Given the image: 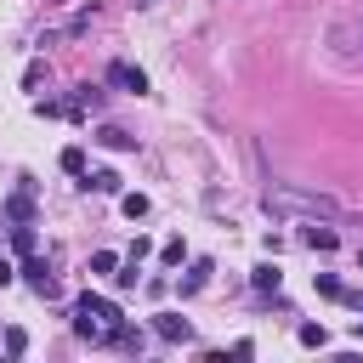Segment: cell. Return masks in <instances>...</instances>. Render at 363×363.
<instances>
[{
	"label": "cell",
	"instance_id": "22",
	"mask_svg": "<svg viewBox=\"0 0 363 363\" xmlns=\"http://www.w3.org/2000/svg\"><path fill=\"white\" fill-rule=\"evenodd\" d=\"M40 79H45V62H28V68H23V85H28V91H34V85H40Z\"/></svg>",
	"mask_w": 363,
	"mask_h": 363
},
{
	"label": "cell",
	"instance_id": "15",
	"mask_svg": "<svg viewBox=\"0 0 363 363\" xmlns=\"http://www.w3.org/2000/svg\"><path fill=\"white\" fill-rule=\"evenodd\" d=\"M113 267H119L113 250H96V255H91V278H113Z\"/></svg>",
	"mask_w": 363,
	"mask_h": 363
},
{
	"label": "cell",
	"instance_id": "10",
	"mask_svg": "<svg viewBox=\"0 0 363 363\" xmlns=\"http://www.w3.org/2000/svg\"><path fill=\"white\" fill-rule=\"evenodd\" d=\"M85 187L91 193H119V170H85Z\"/></svg>",
	"mask_w": 363,
	"mask_h": 363
},
{
	"label": "cell",
	"instance_id": "2",
	"mask_svg": "<svg viewBox=\"0 0 363 363\" xmlns=\"http://www.w3.org/2000/svg\"><path fill=\"white\" fill-rule=\"evenodd\" d=\"M119 318H125V312H119L113 301L91 295V289H85V295L74 301V335H79V340H91V346H102V335H108V329H113Z\"/></svg>",
	"mask_w": 363,
	"mask_h": 363
},
{
	"label": "cell",
	"instance_id": "21",
	"mask_svg": "<svg viewBox=\"0 0 363 363\" xmlns=\"http://www.w3.org/2000/svg\"><path fill=\"white\" fill-rule=\"evenodd\" d=\"M142 255H153V238H147V233H136V238H130V261H142Z\"/></svg>",
	"mask_w": 363,
	"mask_h": 363
},
{
	"label": "cell",
	"instance_id": "14",
	"mask_svg": "<svg viewBox=\"0 0 363 363\" xmlns=\"http://www.w3.org/2000/svg\"><path fill=\"white\" fill-rule=\"evenodd\" d=\"M295 340H301V346H318V352H323V346H329V329H323V323H301V329H295Z\"/></svg>",
	"mask_w": 363,
	"mask_h": 363
},
{
	"label": "cell",
	"instance_id": "19",
	"mask_svg": "<svg viewBox=\"0 0 363 363\" xmlns=\"http://www.w3.org/2000/svg\"><path fill=\"white\" fill-rule=\"evenodd\" d=\"M159 261H164V267H182V261H187V244H182V238H170V244L159 250Z\"/></svg>",
	"mask_w": 363,
	"mask_h": 363
},
{
	"label": "cell",
	"instance_id": "7",
	"mask_svg": "<svg viewBox=\"0 0 363 363\" xmlns=\"http://www.w3.org/2000/svg\"><path fill=\"white\" fill-rule=\"evenodd\" d=\"M210 272H216V267H210V261H204V255H199V261H187V278H182V284H176V289H182V295H199V289H204V284H210Z\"/></svg>",
	"mask_w": 363,
	"mask_h": 363
},
{
	"label": "cell",
	"instance_id": "24",
	"mask_svg": "<svg viewBox=\"0 0 363 363\" xmlns=\"http://www.w3.org/2000/svg\"><path fill=\"white\" fill-rule=\"evenodd\" d=\"M357 340H363V323H357Z\"/></svg>",
	"mask_w": 363,
	"mask_h": 363
},
{
	"label": "cell",
	"instance_id": "20",
	"mask_svg": "<svg viewBox=\"0 0 363 363\" xmlns=\"http://www.w3.org/2000/svg\"><path fill=\"white\" fill-rule=\"evenodd\" d=\"M0 352H6V357H23V352H28V335H23V329H6V346H0Z\"/></svg>",
	"mask_w": 363,
	"mask_h": 363
},
{
	"label": "cell",
	"instance_id": "4",
	"mask_svg": "<svg viewBox=\"0 0 363 363\" xmlns=\"http://www.w3.org/2000/svg\"><path fill=\"white\" fill-rule=\"evenodd\" d=\"M153 335L170 340V346H187V340H193V323L176 318V312H153Z\"/></svg>",
	"mask_w": 363,
	"mask_h": 363
},
{
	"label": "cell",
	"instance_id": "23",
	"mask_svg": "<svg viewBox=\"0 0 363 363\" xmlns=\"http://www.w3.org/2000/svg\"><path fill=\"white\" fill-rule=\"evenodd\" d=\"M6 284H17V267H11V261H0V289H6Z\"/></svg>",
	"mask_w": 363,
	"mask_h": 363
},
{
	"label": "cell",
	"instance_id": "3",
	"mask_svg": "<svg viewBox=\"0 0 363 363\" xmlns=\"http://www.w3.org/2000/svg\"><path fill=\"white\" fill-rule=\"evenodd\" d=\"M17 278H23V284H28L34 295H45V301L57 295V278H51V267H45L40 255H23V267H17Z\"/></svg>",
	"mask_w": 363,
	"mask_h": 363
},
{
	"label": "cell",
	"instance_id": "25",
	"mask_svg": "<svg viewBox=\"0 0 363 363\" xmlns=\"http://www.w3.org/2000/svg\"><path fill=\"white\" fill-rule=\"evenodd\" d=\"M0 346H6V329H0Z\"/></svg>",
	"mask_w": 363,
	"mask_h": 363
},
{
	"label": "cell",
	"instance_id": "17",
	"mask_svg": "<svg viewBox=\"0 0 363 363\" xmlns=\"http://www.w3.org/2000/svg\"><path fill=\"white\" fill-rule=\"evenodd\" d=\"M312 284H318V295H323V301H340V295H346V289H340V278H335V272H318V278H312Z\"/></svg>",
	"mask_w": 363,
	"mask_h": 363
},
{
	"label": "cell",
	"instance_id": "9",
	"mask_svg": "<svg viewBox=\"0 0 363 363\" xmlns=\"http://www.w3.org/2000/svg\"><path fill=\"white\" fill-rule=\"evenodd\" d=\"M6 216H11V221H34V199H28V187H17V193L6 199Z\"/></svg>",
	"mask_w": 363,
	"mask_h": 363
},
{
	"label": "cell",
	"instance_id": "6",
	"mask_svg": "<svg viewBox=\"0 0 363 363\" xmlns=\"http://www.w3.org/2000/svg\"><path fill=\"white\" fill-rule=\"evenodd\" d=\"M91 142H102V147H113V153H136V136H130V130H119V125H102Z\"/></svg>",
	"mask_w": 363,
	"mask_h": 363
},
{
	"label": "cell",
	"instance_id": "11",
	"mask_svg": "<svg viewBox=\"0 0 363 363\" xmlns=\"http://www.w3.org/2000/svg\"><path fill=\"white\" fill-rule=\"evenodd\" d=\"M301 238H306L312 250H335V244H340V233H335V227H318V221H312V227H306Z\"/></svg>",
	"mask_w": 363,
	"mask_h": 363
},
{
	"label": "cell",
	"instance_id": "8",
	"mask_svg": "<svg viewBox=\"0 0 363 363\" xmlns=\"http://www.w3.org/2000/svg\"><path fill=\"white\" fill-rule=\"evenodd\" d=\"M11 250H17V261L40 250V238H34V221H17V227H11Z\"/></svg>",
	"mask_w": 363,
	"mask_h": 363
},
{
	"label": "cell",
	"instance_id": "12",
	"mask_svg": "<svg viewBox=\"0 0 363 363\" xmlns=\"http://www.w3.org/2000/svg\"><path fill=\"white\" fill-rule=\"evenodd\" d=\"M119 210H125L130 221H142V216H147L153 204H147V193H119Z\"/></svg>",
	"mask_w": 363,
	"mask_h": 363
},
{
	"label": "cell",
	"instance_id": "18",
	"mask_svg": "<svg viewBox=\"0 0 363 363\" xmlns=\"http://www.w3.org/2000/svg\"><path fill=\"white\" fill-rule=\"evenodd\" d=\"M62 170L68 176H85V147H62Z\"/></svg>",
	"mask_w": 363,
	"mask_h": 363
},
{
	"label": "cell",
	"instance_id": "13",
	"mask_svg": "<svg viewBox=\"0 0 363 363\" xmlns=\"http://www.w3.org/2000/svg\"><path fill=\"white\" fill-rule=\"evenodd\" d=\"M250 284H255L261 295H278V267H272V261H267V267H255V272H250Z\"/></svg>",
	"mask_w": 363,
	"mask_h": 363
},
{
	"label": "cell",
	"instance_id": "1",
	"mask_svg": "<svg viewBox=\"0 0 363 363\" xmlns=\"http://www.w3.org/2000/svg\"><path fill=\"white\" fill-rule=\"evenodd\" d=\"M261 210L278 221V216H306V221H335L340 204L329 193H306V187H267L261 193Z\"/></svg>",
	"mask_w": 363,
	"mask_h": 363
},
{
	"label": "cell",
	"instance_id": "16",
	"mask_svg": "<svg viewBox=\"0 0 363 363\" xmlns=\"http://www.w3.org/2000/svg\"><path fill=\"white\" fill-rule=\"evenodd\" d=\"M113 284H119V289H136V284H142V272H136V261H130V255L113 267Z\"/></svg>",
	"mask_w": 363,
	"mask_h": 363
},
{
	"label": "cell",
	"instance_id": "5",
	"mask_svg": "<svg viewBox=\"0 0 363 363\" xmlns=\"http://www.w3.org/2000/svg\"><path fill=\"white\" fill-rule=\"evenodd\" d=\"M108 79H113L119 91H130V96H147V74H142L136 62H113V68H108Z\"/></svg>",
	"mask_w": 363,
	"mask_h": 363
}]
</instances>
